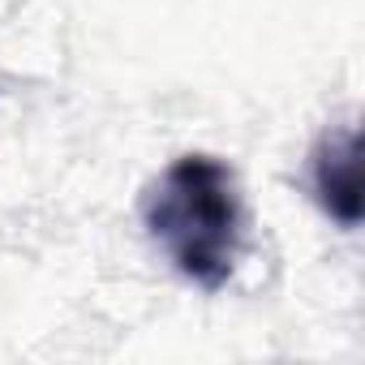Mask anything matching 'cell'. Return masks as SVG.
Masks as SVG:
<instances>
[{
  "mask_svg": "<svg viewBox=\"0 0 365 365\" xmlns=\"http://www.w3.org/2000/svg\"><path fill=\"white\" fill-rule=\"evenodd\" d=\"M142 228L180 279L202 292L228 288L245 237L232 168L202 150L172 159L142 194Z\"/></svg>",
  "mask_w": 365,
  "mask_h": 365,
  "instance_id": "obj_1",
  "label": "cell"
},
{
  "mask_svg": "<svg viewBox=\"0 0 365 365\" xmlns=\"http://www.w3.org/2000/svg\"><path fill=\"white\" fill-rule=\"evenodd\" d=\"M309 185L327 220L339 228H361V146L356 125H331L309 150Z\"/></svg>",
  "mask_w": 365,
  "mask_h": 365,
  "instance_id": "obj_2",
  "label": "cell"
}]
</instances>
